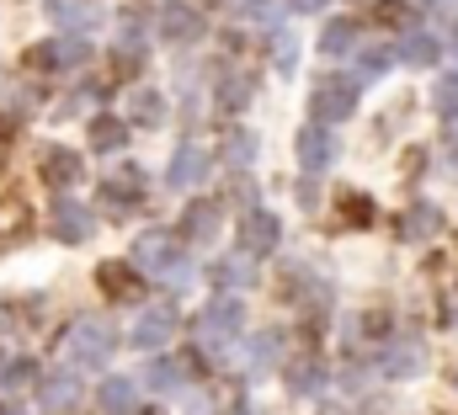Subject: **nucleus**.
<instances>
[{
  "mask_svg": "<svg viewBox=\"0 0 458 415\" xmlns=\"http://www.w3.org/2000/svg\"><path fill=\"white\" fill-rule=\"evenodd\" d=\"M133 267H144L149 277H160V283H171V288H187V283H192L182 245H176L171 234H160V229L139 234V245H133Z\"/></svg>",
  "mask_w": 458,
  "mask_h": 415,
  "instance_id": "obj_1",
  "label": "nucleus"
},
{
  "mask_svg": "<svg viewBox=\"0 0 458 415\" xmlns=\"http://www.w3.org/2000/svg\"><path fill=\"white\" fill-rule=\"evenodd\" d=\"M117 351V330L107 319H81L75 330H70V368L81 373V368H107Z\"/></svg>",
  "mask_w": 458,
  "mask_h": 415,
  "instance_id": "obj_2",
  "label": "nucleus"
},
{
  "mask_svg": "<svg viewBox=\"0 0 458 415\" xmlns=\"http://www.w3.org/2000/svg\"><path fill=\"white\" fill-rule=\"evenodd\" d=\"M240 330H245V309H240V299H214V304L203 309V319H198V335H203V351H208V357H219Z\"/></svg>",
  "mask_w": 458,
  "mask_h": 415,
  "instance_id": "obj_3",
  "label": "nucleus"
},
{
  "mask_svg": "<svg viewBox=\"0 0 458 415\" xmlns=\"http://www.w3.org/2000/svg\"><path fill=\"white\" fill-rule=\"evenodd\" d=\"M310 112H315L320 128L352 117V112H357V80H352V75H326V80L315 86V97H310Z\"/></svg>",
  "mask_w": 458,
  "mask_h": 415,
  "instance_id": "obj_4",
  "label": "nucleus"
},
{
  "mask_svg": "<svg viewBox=\"0 0 458 415\" xmlns=\"http://www.w3.org/2000/svg\"><path fill=\"white\" fill-rule=\"evenodd\" d=\"M38 176H43V187H54V192H70L75 182H86V160H81V149L48 144V149L38 155Z\"/></svg>",
  "mask_w": 458,
  "mask_h": 415,
  "instance_id": "obj_5",
  "label": "nucleus"
},
{
  "mask_svg": "<svg viewBox=\"0 0 458 415\" xmlns=\"http://www.w3.org/2000/svg\"><path fill=\"white\" fill-rule=\"evenodd\" d=\"M86 59H91V43L86 38H48V43L27 48V64L32 70H75Z\"/></svg>",
  "mask_w": 458,
  "mask_h": 415,
  "instance_id": "obj_6",
  "label": "nucleus"
},
{
  "mask_svg": "<svg viewBox=\"0 0 458 415\" xmlns=\"http://www.w3.org/2000/svg\"><path fill=\"white\" fill-rule=\"evenodd\" d=\"M277 240H283V224L267 208H245V218H240V250L245 256H272Z\"/></svg>",
  "mask_w": 458,
  "mask_h": 415,
  "instance_id": "obj_7",
  "label": "nucleus"
},
{
  "mask_svg": "<svg viewBox=\"0 0 458 415\" xmlns=\"http://www.w3.org/2000/svg\"><path fill=\"white\" fill-rule=\"evenodd\" d=\"M203 176H208V155H203L192 139H182L176 155H171V165H165V187H171V192H187V187H198Z\"/></svg>",
  "mask_w": 458,
  "mask_h": 415,
  "instance_id": "obj_8",
  "label": "nucleus"
},
{
  "mask_svg": "<svg viewBox=\"0 0 458 415\" xmlns=\"http://www.w3.org/2000/svg\"><path fill=\"white\" fill-rule=\"evenodd\" d=\"M171 335H176V309H144L133 319V330H128V341L139 351H160Z\"/></svg>",
  "mask_w": 458,
  "mask_h": 415,
  "instance_id": "obj_9",
  "label": "nucleus"
},
{
  "mask_svg": "<svg viewBox=\"0 0 458 415\" xmlns=\"http://www.w3.org/2000/svg\"><path fill=\"white\" fill-rule=\"evenodd\" d=\"M54 234H59L64 245H86V240L97 234V213H91V208H81V203H70V198H64V203L54 208Z\"/></svg>",
  "mask_w": 458,
  "mask_h": 415,
  "instance_id": "obj_10",
  "label": "nucleus"
},
{
  "mask_svg": "<svg viewBox=\"0 0 458 415\" xmlns=\"http://www.w3.org/2000/svg\"><path fill=\"white\" fill-rule=\"evenodd\" d=\"M293 149H299V165H304V171H326V165L336 160V139H331V128H320V123H310V128L293 139Z\"/></svg>",
  "mask_w": 458,
  "mask_h": 415,
  "instance_id": "obj_11",
  "label": "nucleus"
},
{
  "mask_svg": "<svg viewBox=\"0 0 458 415\" xmlns=\"http://www.w3.org/2000/svg\"><path fill=\"white\" fill-rule=\"evenodd\" d=\"M75 400H81V373H75V368H64V373H48V378L38 384V405H43V411L59 415V411H70Z\"/></svg>",
  "mask_w": 458,
  "mask_h": 415,
  "instance_id": "obj_12",
  "label": "nucleus"
},
{
  "mask_svg": "<svg viewBox=\"0 0 458 415\" xmlns=\"http://www.w3.org/2000/svg\"><path fill=\"white\" fill-rule=\"evenodd\" d=\"M139 192H144V171H117L102 182V208H113V213H133L139 208Z\"/></svg>",
  "mask_w": 458,
  "mask_h": 415,
  "instance_id": "obj_13",
  "label": "nucleus"
},
{
  "mask_svg": "<svg viewBox=\"0 0 458 415\" xmlns=\"http://www.w3.org/2000/svg\"><path fill=\"white\" fill-rule=\"evenodd\" d=\"M326 362L320 357H293L288 362V389L299 394V400H315V394H326Z\"/></svg>",
  "mask_w": 458,
  "mask_h": 415,
  "instance_id": "obj_14",
  "label": "nucleus"
},
{
  "mask_svg": "<svg viewBox=\"0 0 458 415\" xmlns=\"http://www.w3.org/2000/svg\"><path fill=\"white\" fill-rule=\"evenodd\" d=\"M198 32H203V16H198L192 5L171 0V5L160 11V38H171V43H192Z\"/></svg>",
  "mask_w": 458,
  "mask_h": 415,
  "instance_id": "obj_15",
  "label": "nucleus"
},
{
  "mask_svg": "<svg viewBox=\"0 0 458 415\" xmlns=\"http://www.w3.org/2000/svg\"><path fill=\"white\" fill-rule=\"evenodd\" d=\"M421 362H427V357H421L416 341H394V346L378 351V373H384V378H411V373H421Z\"/></svg>",
  "mask_w": 458,
  "mask_h": 415,
  "instance_id": "obj_16",
  "label": "nucleus"
},
{
  "mask_svg": "<svg viewBox=\"0 0 458 415\" xmlns=\"http://www.w3.org/2000/svg\"><path fill=\"white\" fill-rule=\"evenodd\" d=\"M97 283H102V293H107V299H128V304L144 293L139 272H133V267H123V261H107V267L97 272Z\"/></svg>",
  "mask_w": 458,
  "mask_h": 415,
  "instance_id": "obj_17",
  "label": "nucleus"
},
{
  "mask_svg": "<svg viewBox=\"0 0 458 415\" xmlns=\"http://www.w3.org/2000/svg\"><path fill=\"white\" fill-rule=\"evenodd\" d=\"M277 357H283V330H256V335H250V351H245L250 373H272Z\"/></svg>",
  "mask_w": 458,
  "mask_h": 415,
  "instance_id": "obj_18",
  "label": "nucleus"
},
{
  "mask_svg": "<svg viewBox=\"0 0 458 415\" xmlns=\"http://www.w3.org/2000/svg\"><path fill=\"white\" fill-rule=\"evenodd\" d=\"M182 234H187V240H214V234H219V203H208V198L192 203L182 213Z\"/></svg>",
  "mask_w": 458,
  "mask_h": 415,
  "instance_id": "obj_19",
  "label": "nucleus"
},
{
  "mask_svg": "<svg viewBox=\"0 0 458 415\" xmlns=\"http://www.w3.org/2000/svg\"><path fill=\"white\" fill-rule=\"evenodd\" d=\"M97 405H102L107 415H133L139 411V389H133V378H107L102 394H97Z\"/></svg>",
  "mask_w": 458,
  "mask_h": 415,
  "instance_id": "obj_20",
  "label": "nucleus"
},
{
  "mask_svg": "<svg viewBox=\"0 0 458 415\" xmlns=\"http://www.w3.org/2000/svg\"><path fill=\"white\" fill-rule=\"evenodd\" d=\"M128 117H133L139 128H160V123H165V97L149 91V86H139V91L128 97Z\"/></svg>",
  "mask_w": 458,
  "mask_h": 415,
  "instance_id": "obj_21",
  "label": "nucleus"
},
{
  "mask_svg": "<svg viewBox=\"0 0 458 415\" xmlns=\"http://www.w3.org/2000/svg\"><path fill=\"white\" fill-rule=\"evenodd\" d=\"M437 224H443V213H437L432 203L405 208V218H400V240H432V234H437Z\"/></svg>",
  "mask_w": 458,
  "mask_h": 415,
  "instance_id": "obj_22",
  "label": "nucleus"
},
{
  "mask_svg": "<svg viewBox=\"0 0 458 415\" xmlns=\"http://www.w3.org/2000/svg\"><path fill=\"white\" fill-rule=\"evenodd\" d=\"M86 133H91V149H102V155H113L117 144L128 139V123H123V117H113V112H97Z\"/></svg>",
  "mask_w": 458,
  "mask_h": 415,
  "instance_id": "obj_23",
  "label": "nucleus"
},
{
  "mask_svg": "<svg viewBox=\"0 0 458 415\" xmlns=\"http://www.w3.org/2000/svg\"><path fill=\"white\" fill-rule=\"evenodd\" d=\"M48 16H54V27H70V32H81V27L97 21V11L86 0H48Z\"/></svg>",
  "mask_w": 458,
  "mask_h": 415,
  "instance_id": "obj_24",
  "label": "nucleus"
},
{
  "mask_svg": "<svg viewBox=\"0 0 458 415\" xmlns=\"http://www.w3.org/2000/svg\"><path fill=\"white\" fill-rule=\"evenodd\" d=\"M394 54H400L405 64H437V54H443V43H437L432 32H411V38H405V43H400Z\"/></svg>",
  "mask_w": 458,
  "mask_h": 415,
  "instance_id": "obj_25",
  "label": "nucleus"
},
{
  "mask_svg": "<svg viewBox=\"0 0 458 415\" xmlns=\"http://www.w3.org/2000/svg\"><path fill=\"white\" fill-rule=\"evenodd\" d=\"M144 384L160 389V394H176V389H182V362H176V357H155V362L144 368Z\"/></svg>",
  "mask_w": 458,
  "mask_h": 415,
  "instance_id": "obj_26",
  "label": "nucleus"
},
{
  "mask_svg": "<svg viewBox=\"0 0 458 415\" xmlns=\"http://www.w3.org/2000/svg\"><path fill=\"white\" fill-rule=\"evenodd\" d=\"M250 97H256V80L250 75H225L219 80V112H240Z\"/></svg>",
  "mask_w": 458,
  "mask_h": 415,
  "instance_id": "obj_27",
  "label": "nucleus"
},
{
  "mask_svg": "<svg viewBox=\"0 0 458 415\" xmlns=\"http://www.w3.org/2000/svg\"><path fill=\"white\" fill-rule=\"evenodd\" d=\"M357 48V21H331L326 32H320V54H352Z\"/></svg>",
  "mask_w": 458,
  "mask_h": 415,
  "instance_id": "obj_28",
  "label": "nucleus"
},
{
  "mask_svg": "<svg viewBox=\"0 0 458 415\" xmlns=\"http://www.w3.org/2000/svg\"><path fill=\"white\" fill-rule=\"evenodd\" d=\"M208 283H214V288H240V283H250V267H245L240 256H225V261L208 267Z\"/></svg>",
  "mask_w": 458,
  "mask_h": 415,
  "instance_id": "obj_29",
  "label": "nucleus"
},
{
  "mask_svg": "<svg viewBox=\"0 0 458 415\" xmlns=\"http://www.w3.org/2000/svg\"><path fill=\"white\" fill-rule=\"evenodd\" d=\"M219 155H225V165H234V171H245V165L256 160V133H229Z\"/></svg>",
  "mask_w": 458,
  "mask_h": 415,
  "instance_id": "obj_30",
  "label": "nucleus"
},
{
  "mask_svg": "<svg viewBox=\"0 0 458 415\" xmlns=\"http://www.w3.org/2000/svg\"><path fill=\"white\" fill-rule=\"evenodd\" d=\"M283 5H288V0H240V16H245V21H256V27H277Z\"/></svg>",
  "mask_w": 458,
  "mask_h": 415,
  "instance_id": "obj_31",
  "label": "nucleus"
},
{
  "mask_svg": "<svg viewBox=\"0 0 458 415\" xmlns=\"http://www.w3.org/2000/svg\"><path fill=\"white\" fill-rule=\"evenodd\" d=\"M342 224L346 229H368V224H373V203H368L362 192H346L342 198Z\"/></svg>",
  "mask_w": 458,
  "mask_h": 415,
  "instance_id": "obj_32",
  "label": "nucleus"
},
{
  "mask_svg": "<svg viewBox=\"0 0 458 415\" xmlns=\"http://www.w3.org/2000/svg\"><path fill=\"white\" fill-rule=\"evenodd\" d=\"M272 64H277L283 75H288V70L299 64V38H293V32H283V27L272 32Z\"/></svg>",
  "mask_w": 458,
  "mask_h": 415,
  "instance_id": "obj_33",
  "label": "nucleus"
},
{
  "mask_svg": "<svg viewBox=\"0 0 458 415\" xmlns=\"http://www.w3.org/2000/svg\"><path fill=\"white\" fill-rule=\"evenodd\" d=\"M27 384H38V362H11L0 373V394H21Z\"/></svg>",
  "mask_w": 458,
  "mask_h": 415,
  "instance_id": "obj_34",
  "label": "nucleus"
},
{
  "mask_svg": "<svg viewBox=\"0 0 458 415\" xmlns=\"http://www.w3.org/2000/svg\"><path fill=\"white\" fill-rule=\"evenodd\" d=\"M139 70H144V43H139V38L117 43V75H123V80H133Z\"/></svg>",
  "mask_w": 458,
  "mask_h": 415,
  "instance_id": "obj_35",
  "label": "nucleus"
},
{
  "mask_svg": "<svg viewBox=\"0 0 458 415\" xmlns=\"http://www.w3.org/2000/svg\"><path fill=\"white\" fill-rule=\"evenodd\" d=\"M394 59H400L394 48H368V54L357 59V75H362V80H373V75H384V70H389Z\"/></svg>",
  "mask_w": 458,
  "mask_h": 415,
  "instance_id": "obj_36",
  "label": "nucleus"
},
{
  "mask_svg": "<svg viewBox=\"0 0 458 415\" xmlns=\"http://www.w3.org/2000/svg\"><path fill=\"white\" fill-rule=\"evenodd\" d=\"M432 106H437V117H458V75H443V80H437Z\"/></svg>",
  "mask_w": 458,
  "mask_h": 415,
  "instance_id": "obj_37",
  "label": "nucleus"
},
{
  "mask_svg": "<svg viewBox=\"0 0 458 415\" xmlns=\"http://www.w3.org/2000/svg\"><path fill=\"white\" fill-rule=\"evenodd\" d=\"M378 21H389V27H400V21H411V11L389 0V5H378Z\"/></svg>",
  "mask_w": 458,
  "mask_h": 415,
  "instance_id": "obj_38",
  "label": "nucleus"
},
{
  "mask_svg": "<svg viewBox=\"0 0 458 415\" xmlns=\"http://www.w3.org/2000/svg\"><path fill=\"white\" fill-rule=\"evenodd\" d=\"M288 5H293V11H326L331 0H288Z\"/></svg>",
  "mask_w": 458,
  "mask_h": 415,
  "instance_id": "obj_39",
  "label": "nucleus"
},
{
  "mask_svg": "<svg viewBox=\"0 0 458 415\" xmlns=\"http://www.w3.org/2000/svg\"><path fill=\"white\" fill-rule=\"evenodd\" d=\"M448 160H454V165H458V139H454V144H448Z\"/></svg>",
  "mask_w": 458,
  "mask_h": 415,
  "instance_id": "obj_40",
  "label": "nucleus"
},
{
  "mask_svg": "<svg viewBox=\"0 0 458 415\" xmlns=\"http://www.w3.org/2000/svg\"><path fill=\"white\" fill-rule=\"evenodd\" d=\"M0 415H27V411H16V405H0Z\"/></svg>",
  "mask_w": 458,
  "mask_h": 415,
  "instance_id": "obj_41",
  "label": "nucleus"
},
{
  "mask_svg": "<svg viewBox=\"0 0 458 415\" xmlns=\"http://www.w3.org/2000/svg\"><path fill=\"white\" fill-rule=\"evenodd\" d=\"M5 368H11V362H5V351H0V373H5Z\"/></svg>",
  "mask_w": 458,
  "mask_h": 415,
  "instance_id": "obj_42",
  "label": "nucleus"
},
{
  "mask_svg": "<svg viewBox=\"0 0 458 415\" xmlns=\"http://www.w3.org/2000/svg\"><path fill=\"white\" fill-rule=\"evenodd\" d=\"M203 5H219V0H203Z\"/></svg>",
  "mask_w": 458,
  "mask_h": 415,
  "instance_id": "obj_43",
  "label": "nucleus"
},
{
  "mask_svg": "<svg viewBox=\"0 0 458 415\" xmlns=\"http://www.w3.org/2000/svg\"><path fill=\"white\" fill-rule=\"evenodd\" d=\"M427 5H443V0H427Z\"/></svg>",
  "mask_w": 458,
  "mask_h": 415,
  "instance_id": "obj_44",
  "label": "nucleus"
},
{
  "mask_svg": "<svg viewBox=\"0 0 458 415\" xmlns=\"http://www.w3.org/2000/svg\"><path fill=\"white\" fill-rule=\"evenodd\" d=\"M245 415H256V411H245Z\"/></svg>",
  "mask_w": 458,
  "mask_h": 415,
  "instance_id": "obj_45",
  "label": "nucleus"
}]
</instances>
